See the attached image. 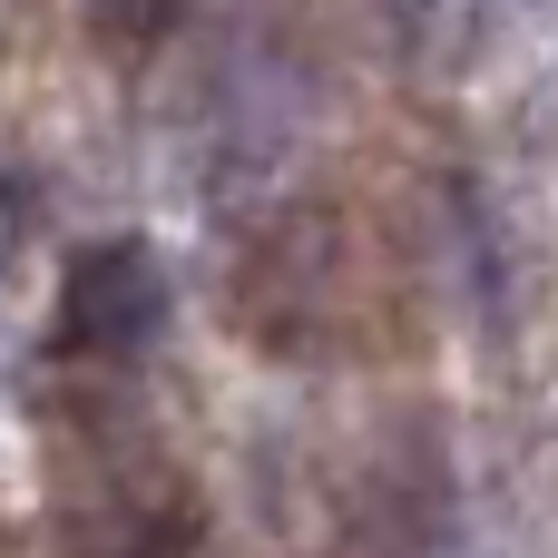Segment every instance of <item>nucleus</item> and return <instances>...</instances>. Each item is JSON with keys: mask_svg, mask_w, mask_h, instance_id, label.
Wrapping results in <instances>:
<instances>
[{"mask_svg": "<svg viewBox=\"0 0 558 558\" xmlns=\"http://www.w3.org/2000/svg\"><path fill=\"white\" fill-rule=\"evenodd\" d=\"M177 294H167V255L147 235H98L59 265V304H49V363H137L167 333Z\"/></svg>", "mask_w": 558, "mask_h": 558, "instance_id": "f257e3e1", "label": "nucleus"}, {"mask_svg": "<svg viewBox=\"0 0 558 558\" xmlns=\"http://www.w3.org/2000/svg\"><path fill=\"white\" fill-rule=\"evenodd\" d=\"M186 10H196V0H78V20H88V39H98L108 59H157V49L186 29Z\"/></svg>", "mask_w": 558, "mask_h": 558, "instance_id": "f03ea898", "label": "nucleus"}]
</instances>
